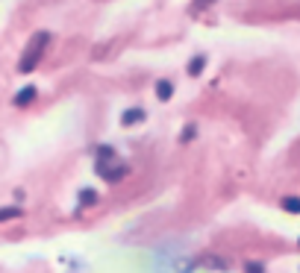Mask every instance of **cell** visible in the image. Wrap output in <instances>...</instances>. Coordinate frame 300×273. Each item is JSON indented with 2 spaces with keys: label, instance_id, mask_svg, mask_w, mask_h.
<instances>
[{
  "label": "cell",
  "instance_id": "cell-1",
  "mask_svg": "<svg viewBox=\"0 0 300 273\" xmlns=\"http://www.w3.org/2000/svg\"><path fill=\"white\" fill-rule=\"evenodd\" d=\"M47 41H50V32H47V29H38V32L29 38V44H27V50H24V59H21V65H18L21 74H29V71L41 62V53H44Z\"/></svg>",
  "mask_w": 300,
  "mask_h": 273
},
{
  "label": "cell",
  "instance_id": "cell-9",
  "mask_svg": "<svg viewBox=\"0 0 300 273\" xmlns=\"http://www.w3.org/2000/svg\"><path fill=\"white\" fill-rule=\"evenodd\" d=\"M283 209L298 215V212H300V197H286V200H283Z\"/></svg>",
  "mask_w": 300,
  "mask_h": 273
},
{
  "label": "cell",
  "instance_id": "cell-8",
  "mask_svg": "<svg viewBox=\"0 0 300 273\" xmlns=\"http://www.w3.org/2000/svg\"><path fill=\"white\" fill-rule=\"evenodd\" d=\"M203 65H206V56H194V62L189 65V74H191V76H197V74L203 71Z\"/></svg>",
  "mask_w": 300,
  "mask_h": 273
},
{
  "label": "cell",
  "instance_id": "cell-7",
  "mask_svg": "<svg viewBox=\"0 0 300 273\" xmlns=\"http://www.w3.org/2000/svg\"><path fill=\"white\" fill-rule=\"evenodd\" d=\"M24 212L18 209V206H6V209H0V221H12V218H21Z\"/></svg>",
  "mask_w": 300,
  "mask_h": 273
},
{
  "label": "cell",
  "instance_id": "cell-2",
  "mask_svg": "<svg viewBox=\"0 0 300 273\" xmlns=\"http://www.w3.org/2000/svg\"><path fill=\"white\" fill-rule=\"evenodd\" d=\"M147 115H144V109H127L124 115H121V124H127V126H133V124H141Z\"/></svg>",
  "mask_w": 300,
  "mask_h": 273
},
{
  "label": "cell",
  "instance_id": "cell-6",
  "mask_svg": "<svg viewBox=\"0 0 300 273\" xmlns=\"http://www.w3.org/2000/svg\"><path fill=\"white\" fill-rule=\"evenodd\" d=\"M91 203H97V191L94 188H82L80 191V206H91Z\"/></svg>",
  "mask_w": 300,
  "mask_h": 273
},
{
  "label": "cell",
  "instance_id": "cell-4",
  "mask_svg": "<svg viewBox=\"0 0 300 273\" xmlns=\"http://www.w3.org/2000/svg\"><path fill=\"white\" fill-rule=\"evenodd\" d=\"M35 100V85H27V88H21L18 94H15V103L18 106H27V103H32Z\"/></svg>",
  "mask_w": 300,
  "mask_h": 273
},
{
  "label": "cell",
  "instance_id": "cell-10",
  "mask_svg": "<svg viewBox=\"0 0 300 273\" xmlns=\"http://www.w3.org/2000/svg\"><path fill=\"white\" fill-rule=\"evenodd\" d=\"M245 273H265V268H262V262H247Z\"/></svg>",
  "mask_w": 300,
  "mask_h": 273
},
{
  "label": "cell",
  "instance_id": "cell-5",
  "mask_svg": "<svg viewBox=\"0 0 300 273\" xmlns=\"http://www.w3.org/2000/svg\"><path fill=\"white\" fill-rule=\"evenodd\" d=\"M171 94H174V82L159 79V82H156V97H159V100H171Z\"/></svg>",
  "mask_w": 300,
  "mask_h": 273
},
{
  "label": "cell",
  "instance_id": "cell-3",
  "mask_svg": "<svg viewBox=\"0 0 300 273\" xmlns=\"http://www.w3.org/2000/svg\"><path fill=\"white\" fill-rule=\"evenodd\" d=\"M127 174V168L124 165H112V168H100V176L106 179V182H115V179H121Z\"/></svg>",
  "mask_w": 300,
  "mask_h": 273
}]
</instances>
